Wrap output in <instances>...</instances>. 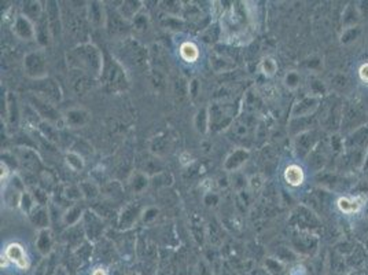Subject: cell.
Here are the masks:
<instances>
[{"label": "cell", "instance_id": "6da1fadb", "mask_svg": "<svg viewBox=\"0 0 368 275\" xmlns=\"http://www.w3.org/2000/svg\"><path fill=\"white\" fill-rule=\"evenodd\" d=\"M105 54L91 43L80 44L68 52V64L74 70H80L92 78L100 77Z\"/></svg>", "mask_w": 368, "mask_h": 275}, {"label": "cell", "instance_id": "7a4b0ae2", "mask_svg": "<svg viewBox=\"0 0 368 275\" xmlns=\"http://www.w3.org/2000/svg\"><path fill=\"white\" fill-rule=\"evenodd\" d=\"M100 80H102L105 90L109 92H120V91H125L128 88V78H127L122 65L120 64V61L114 60L109 54H105Z\"/></svg>", "mask_w": 368, "mask_h": 275}, {"label": "cell", "instance_id": "3957f363", "mask_svg": "<svg viewBox=\"0 0 368 275\" xmlns=\"http://www.w3.org/2000/svg\"><path fill=\"white\" fill-rule=\"evenodd\" d=\"M122 54L131 66L137 70H145L147 66V51L135 40H127L122 46Z\"/></svg>", "mask_w": 368, "mask_h": 275}, {"label": "cell", "instance_id": "277c9868", "mask_svg": "<svg viewBox=\"0 0 368 275\" xmlns=\"http://www.w3.org/2000/svg\"><path fill=\"white\" fill-rule=\"evenodd\" d=\"M24 69H25V73L33 80L47 77V62L43 54L39 51L29 52L25 56Z\"/></svg>", "mask_w": 368, "mask_h": 275}, {"label": "cell", "instance_id": "5b68a950", "mask_svg": "<svg viewBox=\"0 0 368 275\" xmlns=\"http://www.w3.org/2000/svg\"><path fill=\"white\" fill-rule=\"evenodd\" d=\"M209 120L214 129H223L228 125L231 127L234 123V110L227 103L212 105L209 109Z\"/></svg>", "mask_w": 368, "mask_h": 275}, {"label": "cell", "instance_id": "8992f818", "mask_svg": "<svg viewBox=\"0 0 368 275\" xmlns=\"http://www.w3.org/2000/svg\"><path fill=\"white\" fill-rule=\"evenodd\" d=\"M34 90H36V95L40 98L46 99L52 105H55L62 99V92L58 86V83L54 82L52 78L47 77L40 78V80H34Z\"/></svg>", "mask_w": 368, "mask_h": 275}, {"label": "cell", "instance_id": "52a82bcc", "mask_svg": "<svg viewBox=\"0 0 368 275\" xmlns=\"http://www.w3.org/2000/svg\"><path fill=\"white\" fill-rule=\"evenodd\" d=\"M30 106L36 110L39 117L43 119V121H58L60 119L55 106L46 99L37 96V95L30 96Z\"/></svg>", "mask_w": 368, "mask_h": 275}, {"label": "cell", "instance_id": "ba28073f", "mask_svg": "<svg viewBox=\"0 0 368 275\" xmlns=\"http://www.w3.org/2000/svg\"><path fill=\"white\" fill-rule=\"evenodd\" d=\"M6 258L9 259L10 263H14L18 268H28L29 266V259H28V254H26L24 246L14 242V244H10L5 250Z\"/></svg>", "mask_w": 368, "mask_h": 275}, {"label": "cell", "instance_id": "9c48e42d", "mask_svg": "<svg viewBox=\"0 0 368 275\" xmlns=\"http://www.w3.org/2000/svg\"><path fill=\"white\" fill-rule=\"evenodd\" d=\"M70 87H72L73 92L76 95H84L87 91H90L91 87H92V77L88 76V74L83 73L80 70L72 69V73H70Z\"/></svg>", "mask_w": 368, "mask_h": 275}, {"label": "cell", "instance_id": "30bf717a", "mask_svg": "<svg viewBox=\"0 0 368 275\" xmlns=\"http://www.w3.org/2000/svg\"><path fill=\"white\" fill-rule=\"evenodd\" d=\"M65 123L70 128H81L90 121V112L83 108H73L69 109L65 113Z\"/></svg>", "mask_w": 368, "mask_h": 275}, {"label": "cell", "instance_id": "8fae6325", "mask_svg": "<svg viewBox=\"0 0 368 275\" xmlns=\"http://www.w3.org/2000/svg\"><path fill=\"white\" fill-rule=\"evenodd\" d=\"M14 32L22 40H33L36 37V28L33 22L25 15H19L14 24Z\"/></svg>", "mask_w": 368, "mask_h": 275}, {"label": "cell", "instance_id": "7c38bea8", "mask_svg": "<svg viewBox=\"0 0 368 275\" xmlns=\"http://www.w3.org/2000/svg\"><path fill=\"white\" fill-rule=\"evenodd\" d=\"M365 201H367V197L363 194L356 195V197H343L338 200V208L343 213L352 215V213L359 212L364 206Z\"/></svg>", "mask_w": 368, "mask_h": 275}, {"label": "cell", "instance_id": "4fadbf2b", "mask_svg": "<svg viewBox=\"0 0 368 275\" xmlns=\"http://www.w3.org/2000/svg\"><path fill=\"white\" fill-rule=\"evenodd\" d=\"M88 17H90L91 24L96 28L106 26L107 14L100 2H91L88 5Z\"/></svg>", "mask_w": 368, "mask_h": 275}, {"label": "cell", "instance_id": "5bb4252c", "mask_svg": "<svg viewBox=\"0 0 368 275\" xmlns=\"http://www.w3.org/2000/svg\"><path fill=\"white\" fill-rule=\"evenodd\" d=\"M46 7V18L48 21V26L51 30V36H56L60 30V18H59V9L56 6L55 2H48Z\"/></svg>", "mask_w": 368, "mask_h": 275}, {"label": "cell", "instance_id": "9a60e30c", "mask_svg": "<svg viewBox=\"0 0 368 275\" xmlns=\"http://www.w3.org/2000/svg\"><path fill=\"white\" fill-rule=\"evenodd\" d=\"M249 159V151L244 149H238L232 154L228 155V159L224 163V169L230 172H235L238 168H240L246 163Z\"/></svg>", "mask_w": 368, "mask_h": 275}, {"label": "cell", "instance_id": "2e32d148", "mask_svg": "<svg viewBox=\"0 0 368 275\" xmlns=\"http://www.w3.org/2000/svg\"><path fill=\"white\" fill-rule=\"evenodd\" d=\"M171 146H172V139L169 138V135L167 133H162V135H158V136H155L150 143V147H151V151L157 155H165L168 151L171 150Z\"/></svg>", "mask_w": 368, "mask_h": 275}, {"label": "cell", "instance_id": "e0dca14e", "mask_svg": "<svg viewBox=\"0 0 368 275\" xmlns=\"http://www.w3.org/2000/svg\"><path fill=\"white\" fill-rule=\"evenodd\" d=\"M304 178L305 176L302 168H301L300 165H296V164L289 165V167L286 168V171H284V179H286L287 183L290 186H293V187H297V186L302 185Z\"/></svg>", "mask_w": 368, "mask_h": 275}, {"label": "cell", "instance_id": "ac0fdd59", "mask_svg": "<svg viewBox=\"0 0 368 275\" xmlns=\"http://www.w3.org/2000/svg\"><path fill=\"white\" fill-rule=\"evenodd\" d=\"M24 15L28 17L30 21H40L43 18V7L40 2H26L24 5Z\"/></svg>", "mask_w": 368, "mask_h": 275}, {"label": "cell", "instance_id": "d6986e66", "mask_svg": "<svg viewBox=\"0 0 368 275\" xmlns=\"http://www.w3.org/2000/svg\"><path fill=\"white\" fill-rule=\"evenodd\" d=\"M180 56L186 62L194 64L199 58V50H198L197 44H194L193 42H186V43L181 44L180 46Z\"/></svg>", "mask_w": 368, "mask_h": 275}, {"label": "cell", "instance_id": "ffe728a7", "mask_svg": "<svg viewBox=\"0 0 368 275\" xmlns=\"http://www.w3.org/2000/svg\"><path fill=\"white\" fill-rule=\"evenodd\" d=\"M106 25L109 26L110 32L114 34H124L127 28H128V26H127V19L121 17L120 13L113 14V18L107 17Z\"/></svg>", "mask_w": 368, "mask_h": 275}, {"label": "cell", "instance_id": "44dd1931", "mask_svg": "<svg viewBox=\"0 0 368 275\" xmlns=\"http://www.w3.org/2000/svg\"><path fill=\"white\" fill-rule=\"evenodd\" d=\"M137 216H139V208L133 205H128L125 208L120 216V226L122 228L131 227L135 222H136Z\"/></svg>", "mask_w": 368, "mask_h": 275}, {"label": "cell", "instance_id": "7402d4cb", "mask_svg": "<svg viewBox=\"0 0 368 275\" xmlns=\"http://www.w3.org/2000/svg\"><path fill=\"white\" fill-rule=\"evenodd\" d=\"M194 125H195V129H197L199 133L208 132L210 125L209 110H208V109L202 108L198 110V113L195 114V119H194Z\"/></svg>", "mask_w": 368, "mask_h": 275}, {"label": "cell", "instance_id": "603a6c76", "mask_svg": "<svg viewBox=\"0 0 368 275\" xmlns=\"http://www.w3.org/2000/svg\"><path fill=\"white\" fill-rule=\"evenodd\" d=\"M68 25L70 33H72V36H74L76 39H81L83 36H86L87 34L86 26H84L83 21L77 15H73L72 14L70 18H68Z\"/></svg>", "mask_w": 368, "mask_h": 275}, {"label": "cell", "instance_id": "cb8c5ba5", "mask_svg": "<svg viewBox=\"0 0 368 275\" xmlns=\"http://www.w3.org/2000/svg\"><path fill=\"white\" fill-rule=\"evenodd\" d=\"M21 161L24 163L25 168L30 169V171H36L40 168V161L37 154L33 150L26 149V147L21 150Z\"/></svg>", "mask_w": 368, "mask_h": 275}, {"label": "cell", "instance_id": "d4e9b609", "mask_svg": "<svg viewBox=\"0 0 368 275\" xmlns=\"http://www.w3.org/2000/svg\"><path fill=\"white\" fill-rule=\"evenodd\" d=\"M140 2H125L120 9V15L124 19H132L137 15V11L140 10Z\"/></svg>", "mask_w": 368, "mask_h": 275}, {"label": "cell", "instance_id": "484cf974", "mask_svg": "<svg viewBox=\"0 0 368 275\" xmlns=\"http://www.w3.org/2000/svg\"><path fill=\"white\" fill-rule=\"evenodd\" d=\"M32 222H33L37 227H40L42 230H46L48 227V222H50V218H48V211L44 209V208H37L34 209L33 213H32Z\"/></svg>", "mask_w": 368, "mask_h": 275}, {"label": "cell", "instance_id": "4316f807", "mask_svg": "<svg viewBox=\"0 0 368 275\" xmlns=\"http://www.w3.org/2000/svg\"><path fill=\"white\" fill-rule=\"evenodd\" d=\"M86 219L88 220V222H91V224H92V227H86L88 235L98 237L103 230V224L102 222H100V219H99L95 213H92V212H88V213H87Z\"/></svg>", "mask_w": 368, "mask_h": 275}, {"label": "cell", "instance_id": "83f0119b", "mask_svg": "<svg viewBox=\"0 0 368 275\" xmlns=\"http://www.w3.org/2000/svg\"><path fill=\"white\" fill-rule=\"evenodd\" d=\"M83 215V211L81 208L77 205H73L69 208L66 213L64 215V223L68 224V226H73V224H76L80 220Z\"/></svg>", "mask_w": 368, "mask_h": 275}, {"label": "cell", "instance_id": "f1b7e54d", "mask_svg": "<svg viewBox=\"0 0 368 275\" xmlns=\"http://www.w3.org/2000/svg\"><path fill=\"white\" fill-rule=\"evenodd\" d=\"M66 163H68V165L72 168L73 171H81L83 168H84V160L80 155V153L74 150L69 151L68 154H66Z\"/></svg>", "mask_w": 368, "mask_h": 275}, {"label": "cell", "instance_id": "f546056e", "mask_svg": "<svg viewBox=\"0 0 368 275\" xmlns=\"http://www.w3.org/2000/svg\"><path fill=\"white\" fill-rule=\"evenodd\" d=\"M36 205H37L36 198H33V195H30L29 193L24 191L21 198V204H19V206L22 208V211L26 212V213H29V215H32L34 209H36Z\"/></svg>", "mask_w": 368, "mask_h": 275}, {"label": "cell", "instance_id": "4dcf8cb0", "mask_svg": "<svg viewBox=\"0 0 368 275\" xmlns=\"http://www.w3.org/2000/svg\"><path fill=\"white\" fill-rule=\"evenodd\" d=\"M173 92H175V95L179 98V101H183L187 95L190 96L189 94V84H187V82L184 80V78H177L175 82V84H173Z\"/></svg>", "mask_w": 368, "mask_h": 275}, {"label": "cell", "instance_id": "1f68e13d", "mask_svg": "<svg viewBox=\"0 0 368 275\" xmlns=\"http://www.w3.org/2000/svg\"><path fill=\"white\" fill-rule=\"evenodd\" d=\"M260 68H261L262 73L265 74V76H268V77H271V76H274V74L276 73V70H278V64H276V61H275L274 58L267 56V58L262 60Z\"/></svg>", "mask_w": 368, "mask_h": 275}, {"label": "cell", "instance_id": "d6a6232c", "mask_svg": "<svg viewBox=\"0 0 368 275\" xmlns=\"http://www.w3.org/2000/svg\"><path fill=\"white\" fill-rule=\"evenodd\" d=\"M37 246L44 253L50 250V246H51V232L48 231L47 228L40 231L39 238H37Z\"/></svg>", "mask_w": 368, "mask_h": 275}, {"label": "cell", "instance_id": "836d02e7", "mask_svg": "<svg viewBox=\"0 0 368 275\" xmlns=\"http://www.w3.org/2000/svg\"><path fill=\"white\" fill-rule=\"evenodd\" d=\"M150 83H151V86L154 87V90L155 91H158V92H162L163 90H165V87H167V84H165V77H163V74L159 72V70H154L153 73L150 74Z\"/></svg>", "mask_w": 368, "mask_h": 275}, {"label": "cell", "instance_id": "e575fe53", "mask_svg": "<svg viewBox=\"0 0 368 275\" xmlns=\"http://www.w3.org/2000/svg\"><path fill=\"white\" fill-rule=\"evenodd\" d=\"M39 128L40 131L43 132V135L46 138H47L48 141H51V142H54V141H56L58 139V135H56V131L55 128L52 127L48 121H42L39 124Z\"/></svg>", "mask_w": 368, "mask_h": 275}, {"label": "cell", "instance_id": "d590c367", "mask_svg": "<svg viewBox=\"0 0 368 275\" xmlns=\"http://www.w3.org/2000/svg\"><path fill=\"white\" fill-rule=\"evenodd\" d=\"M78 187L81 190L83 197L95 198L99 194V189L94 185V183H91V182H84V183H81Z\"/></svg>", "mask_w": 368, "mask_h": 275}, {"label": "cell", "instance_id": "8d00e7d4", "mask_svg": "<svg viewBox=\"0 0 368 275\" xmlns=\"http://www.w3.org/2000/svg\"><path fill=\"white\" fill-rule=\"evenodd\" d=\"M131 185H132V189L135 191H141L147 186V176H146L145 173H141V172H137V173L133 175Z\"/></svg>", "mask_w": 368, "mask_h": 275}, {"label": "cell", "instance_id": "74e56055", "mask_svg": "<svg viewBox=\"0 0 368 275\" xmlns=\"http://www.w3.org/2000/svg\"><path fill=\"white\" fill-rule=\"evenodd\" d=\"M189 94L191 99H195L197 95L199 94V82H198L197 78H194V80L189 83Z\"/></svg>", "mask_w": 368, "mask_h": 275}, {"label": "cell", "instance_id": "f35d334b", "mask_svg": "<svg viewBox=\"0 0 368 275\" xmlns=\"http://www.w3.org/2000/svg\"><path fill=\"white\" fill-rule=\"evenodd\" d=\"M359 76L360 78H361V82L368 84V64H364L363 66L359 69Z\"/></svg>", "mask_w": 368, "mask_h": 275}, {"label": "cell", "instance_id": "ab89813d", "mask_svg": "<svg viewBox=\"0 0 368 275\" xmlns=\"http://www.w3.org/2000/svg\"><path fill=\"white\" fill-rule=\"evenodd\" d=\"M91 275H107V271L105 270V268H102V267H96Z\"/></svg>", "mask_w": 368, "mask_h": 275}]
</instances>
